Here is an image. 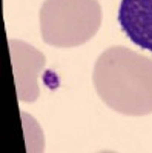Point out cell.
Listing matches in <instances>:
<instances>
[{"instance_id": "1", "label": "cell", "mask_w": 152, "mask_h": 153, "mask_svg": "<svg viewBox=\"0 0 152 153\" xmlns=\"http://www.w3.org/2000/svg\"><path fill=\"white\" fill-rule=\"evenodd\" d=\"M92 81L112 110L129 117L152 113V58L112 46L97 58Z\"/></svg>"}, {"instance_id": "2", "label": "cell", "mask_w": 152, "mask_h": 153, "mask_svg": "<svg viewBox=\"0 0 152 153\" xmlns=\"http://www.w3.org/2000/svg\"><path fill=\"white\" fill-rule=\"evenodd\" d=\"M100 25L98 0H45L40 8V32L49 46H80L97 34Z\"/></svg>"}, {"instance_id": "3", "label": "cell", "mask_w": 152, "mask_h": 153, "mask_svg": "<svg viewBox=\"0 0 152 153\" xmlns=\"http://www.w3.org/2000/svg\"><path fill=\"white\" fill-rule=\"evenodd\" d=\"M8 45L17 97L23 103H34L40 95L37 78L45 66V55L39 49L22 40L9 38Z\"/></svg>"}, {"instance_id": "4", "label": "cell", "mask_w": 152, "mask_h": 153, "mask_svg": "<svg viewBox=\"0 0 152 153\" xmlns=\"http://www.w3.org/2000/svg\"><path fill=\"white\" fill-rule=\"evenodd\" d=\"M117 20L134 45L152 52V0H121Z\"/></svg>"}]
</instances>
